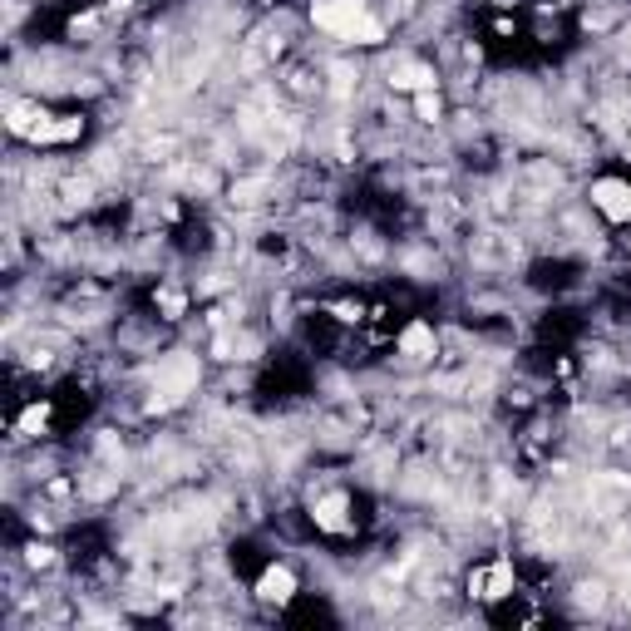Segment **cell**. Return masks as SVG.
Listing matches in <instances>:
<instances>
[{
  "label": "cell",
  "instance_id": "cell-1",
  "mask_svg": "<svg viewBox=\"0 0 631 631\" xmlns=\"http://www.w3.org/2000/svg\"><path fill=\"white\" fill-rule=\"evenodd\" d=\"M316 25H326L340 40H360V45H380L385 30L365 15L360 0H331V6H316Z\"/></svg>",
  "mask_w": 631,
  "mask_h": 631
},
{
  "label": "cell",
  "instance_id": "cell-2",
  "mask_svg": "<svg viewBox=\"0 0 631 631\" xmlns=\"http://www.w3.org/2000/svg\"><path fill=\"white\" fill-rule=\"evenodd\" d=\"M592 197H597L602 213L626 218V197H631V187H626V182H597V187H592Z\"/></svg>",
  "mask_w": 631,
  "mask_h": 631
},
{
  "label": "cell",
  "instance_id": "cell-3",
  "mask_svg": "<svg viewBox=\"0 0 631 631\" xmlns=\"http://www.w3.org/2000/svg\"><path fill=\"white\" fill-rule=\"evenodd\" d=\"M267 602H291V592H296V577L286 572V567H272L267 577H262V587H257Z\"/></svg>",
  "mask_w": 631,
  "mask_h": 631
},
{
  "label": "cell",
  "instance_id": "cell-4",
  "mask_svg": "<svg viewBox=\"0 0 631 631\" xmlns=\"http://www.w3.org/2000/svg\"><path fill=\"white\" fill-rule=\"evenodd\" d=\"M390 79H394V89H419V94H425V89H434V74H430L425 65H399Z\"/></svg>",
  "mask_w": 631,
  "mask_h": 631
},
{
  "label": "cell",
  "instance_id": "cell-5",
  "mask_svg": "<svg viewBox=\"0 0 631 631\" xmlns=\"http://www.w3.org/2000/svg\"><path fill=\"white\" fill-rule=\"evenodd\" d=\"M340 513H345V498H326V503L316 508V523H321V528H340Z\"/></svg>",
  "mask_w": 631,
  "mask_h": 631
},
{
  "label": "cell",
  "instance_id": "cell-6",
  "mask_svg": "<svg viewBox=\"0 0 631 631\" xmlns=\"http://www.w3.org/2000/svg\"><path fill=\"white\" fill-rule=\"evenodd\" d=\"M430 345V326H409V336H404V350H425Z\"/></svg>",
  "mask_w": 631,
  "mask_h": 631
},
{
  "label": "cell",
  "instance_id": "cell-7",
  "mask_svg": "<svg viewBox=\"0 0 631 631\" xmlns=\"http://www.w3.org/2000/svg\"><path fill=\"white\" fill-rule=\"evenodd\" d=\"M414 109H419V119H439V99H434L430 89L419 94V104H414Z\"/></svg>",
  "mask_w": 631,
  "mask_h": 631
},
{
  "label": "cell",
  "instance_id": "cell-8",
  "mask_svg": "<svg viewBox=\"0 0 631 631\" xmlns=\"http://www.w3.org/2000/svg\"><path fill=\"white\" fill-rule=\"evenodd\" d=\"M626 218H631V197H626Z\"/></svg>",
  "mask_w": 631,
  "mask_h": 631
}]
</instances>
